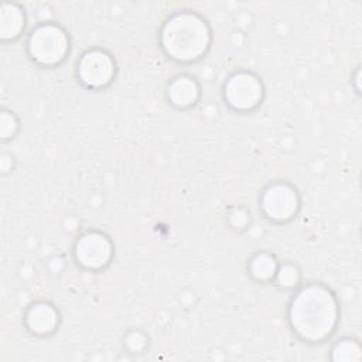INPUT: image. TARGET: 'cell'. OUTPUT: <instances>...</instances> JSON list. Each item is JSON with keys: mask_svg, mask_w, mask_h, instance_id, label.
<instances>
[{"mask_svg": "<svg viewBox=\"0 0 362 362\" xmlns=\"http://www.w3.org/2000/svg\"><path fill=\"white\" fill-rule=\"evenodd\" d=\"M359 74H361V69H359V66H358L356 71H355V79H354V81H355V90H356L358 93H359V83H358V82H359Z\"/></svg>", "mask_w": 362, "mask_h": 362, "instance_id": "18", "label": "cell"}, {"mask_svg": "<svg viewBox=\"0 0 362 362\" xmlns=\"http://www.w3.org/2000/svg\"><path fill=\"white\" fill-rule=\"evenodd\" d=\"M25 52L34 65L40 68H57L69 57V34L55 21H41L27 34Z\"/></svg>", "mask_w": 362, "mask_h": 362, "instance_id": "3", "label": "cell"}, {"mask_svg": "<svg viewBox=\"0 0 362 362\" xmlns=\"http://www.w3.org/2000/svg\"><path fill=\"white\" fill-rule=\"evenodd\" d=\"M14 156L8 154V153H1L0 156V171L3 175L10 174L14 170Z\"/></svg>", "mask_w": 362, "mask_h": 362, "instance_id": "17", "label": "cell"}, {"mask_svg": "<svg viewBox=\"0 0 362 362\" xmlns=\"http://www.w3.org/2000/svg\"><path fill=\"white\" fill-rule=\"evenodd\" d=\"M75 263L88 272H102L113 260L115 246L107 233L99 229H88L79 233L72 246Z\"/></svg>", "mask_w": 362, "mask_h": 362, "instance_id": "7", "label": "cell"}, {"mask_svg": "<svg viewBox=\"0 0 362 362\" xmlns=\"http://www.w3.org/2000/svg\"><path fill=\"white\" fill-rule=\"evenodd\" d=\"M329 359L334 362H358L362 359V346L356 338L342 337L329 349Z\"/></svg>", "mask_w": 362, "mask_h": 362, "instance_id": "12", "label": "cell"}, {"mask_svg": "<svg viewBox=\"0 0 362 362\" xmlns=\"http://www.w3.org/2000/svg\"><path fill=\"white\" fill-rule=\"evenodd\" d=\"M23 324L30 335L47 338L58 331L61 325V313L51 301L37 300L25 307Z\"/></svg>", "mask_w": 362, "mask_h": 362, "instance_id": "8", "label": "cell"}, {"mask_svg": "<svg viewBox=\"0 0 362 362\" xmlns=\"http://www.w3.org/2000/svg\"><path fill=\"white\" fill-rule=\"evenodd\" d=\"M212 28L208 20L192 10H177L158 30V47L177 64H195L211 49Z\"/></svg>", "mask_w": 362, "mask_h": 362, "instance_id": "2", "label": "cell"}, {"mask_svg": "<svg viewBox=\"0 0 362 362\" xmlns=\"http://www.w3.org/2000/svg\"><path fill=\"white\" fill-rule=\"evenodd\" d=\"M339 320V300L328 286L317 281L303 283L291 293L287 304V322L301 342L324 344L337 332Z\"/></svg>", "mask_w": 362, "mask_h": 362, "instance_id": "1", "label": "cell"}, {"mask_svg": "<svg viewBox=\"0 0 362 362\" xmlns=\"http://www.w3.org/2000/svg\"><path fill=\"white\" fill-rule=\"evenodd\" d=\"M259 209L273 223H288L301 209V195L291 182L276 180L260 191Z\"/></svg>", "mask_w": 362, "mask_h": 362, "instance_id": "5", "label": "cell"}, {"mask_svg": "<svg viewBox=\"0 0 362 362\" xmlns=\"http://www.w3.org/2000/svg\"><path fill=\"white\" fill-rule=\"evenodd\" d=\"M225 221L230 229H233L236 232H243L250 226L252 218H250V212L246 208L233 205L226 209Z\"/></svg>", "mask_w": 362, "mask_h": 362, "instance_id": "14", "label": "cell"}, {"mask_svg": "<svg viewBox=\"0 0 362 362\" xmlns=\"http://www.w3.org/2000/svg\"><path fill=\"white\" fill-rule=\"evenodd\" d=\"M117 74L115 57L105 48L92 47L85 49L75 62L76 81L88 90L107 89Z\"/></svg>", "mask_w": 362, "mask_h": 362, "instance_id": "6", "label": "cell"}, {"mask_svg": "<svg viewBox=\"0 0 362 362\" xmlns=\"http://www.w3.org/2000/svg\"><path fill=\"white\" fill-rule=\"evenodd\" d=\"M201 85L191 74H177L165 86V99L177 110L192 109L201 99Z\"/></svg>", "mask_w": 362, "mask_h": 362, "instance_id": "9", "label": "cell"}, {"mask_svg": "<svg viewBox=\"0 0 362 362\" xmlns=\"http://www.w3.org/2000/svg\"><path fill=\"white\" fill-rule=\"evenodd\" d=\"M124 346L129 349L132 354H140L147 348L148 339L147 337L139 331V329H132L124 335Z\"/></svg>", "mask_w": 362, "mask_h": 362, "instance_id": "16", "label": "cell"}, {"mask_svg": "<svg viewBox=\"0 0 362 362\" xmlns=\"http://www.w3.org/2000/svg\"><path fill=\"white\" fill-rule=\"evenodd\" d=\"M20 130V120L13 110L1 109L0 112V139L3 143L13 140Z\"/></svg>", "mask_w": 362, "mask_h": 362, "instance_id": "15", "label": "cell"}, {"mask_svg": "<svg viewBox=\"0 0 362 362\" xmlns=\"http://www.w3.org/2000/svg\"><path fill=\"white\" fill-rule=\"evenodd\" d=\"M273 284L281 291L293 293L303 284L301 270L294 263H290V262L280 263L276 272V276L273 279Z\"/></svg>", "mask_w": 362, "mask_h": 362, "instance_id": "13", "label": "cell"}, {"mask_svg": "<svg viewBox=\"0 0 362 362\" xmlns=\"http://www.w3.org/2000/svg\"><path fill=\"white\" fill-rule=\"evenodd\" d=\"M279 264L276 255L267 250H257L249 257L247 274L257 284H269L273 283Z\"/></svg>", "mask_w": 362, "mask_h": 362, "instance_id": "11", "label": "cell"}, {"mask_svg": "<svg viewBox=\"0 0 362 362\" xmlns=\"http://www.w3.org/2000/svg\"><path fill=\"white\" fill-rule=\"evenodd\" d=\"M221 95L229 110L235 113H250L263 103L266 88L256 72L243 68L226 76L221 88Z\"/></svg>", "mask_w": 362, "mask_h": 362, "instance_id": "4", "label": "cell"}, {"mask_svg": "<svg viewBox=\"0 0 362 362\" xmlns=\"http://www.w3.org/2000/svg\"><path fill=\"white\" fill-rule=\"evenodd\" d=\"M27 14L23 6L6 1L0 6V40L3 42L17 41L25 31Z\"/></svg>", "mask_w": 362, "mask_h": 362, "instance_id": "10", "label": "cell"}]
</instances>
